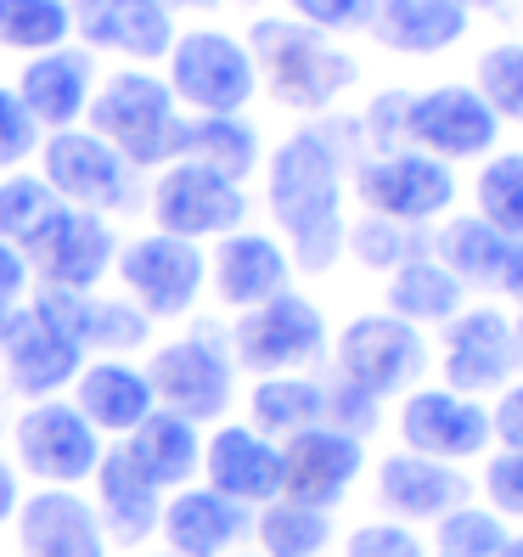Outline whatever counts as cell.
I'll return each mask as SVG.
<instances>
[{
	"label": "cell",
	"mask_w": 523,
	"mask_h": 557,
	"mask_svg": "<svg viewBox=\"0 0 523 557\" xmlns=\"http://www.w3.org/2000/svg\"><path fill=\"white\" fill-rule=\"evenodd\" d=\"M163 7L175 12V7H214V0H163Z\"/></svg>",
	"instance_id": "obj_53"
},
{
	"label": "cell",
	"mask_w": 523,
	"mask_h": 557,
	"mask_svg": "<svg viewBox=\"0 0 523 557\" xmlns=\"http://www.w3.org/2000/svg\"><path fill=\"white\" fill-rule=\"evenodd\" d=\"M501 546H507V523L489 512V507H473V502L445 512L439 518V535H434V552L439 557H496Z\"/></svg>",
	"instance_id": "obj_39"
},
{
	"label": "cell",
	"mask_w": 523,
	"mask_h": 557,
	"mask_svg": "<svg viewBox=\"0 0 523 557\" xmlns=\"http://www.w3.org/2000/svg\"><path fill=\"white\" fill-rule=\"evenodd\" d=\"M366 28L400 57H439L468 35V7L462 0H377Z\"/></svg>",
	"instance_id": "obj_28"
},
{
	"label": "cell",
	"mask_w": 523,
	"mask_h": 557,
	"mask_svg": "<svg viewBox=\"0 0 523 557\" xmlns=\"http://www.w3.org/2000/svg\"><path fill=\"white\" fill-rule=\"evenodd\" d=\"M518 372V321L507 310H462L445 321V388L450 395H501Z\"/></svg>",
	"instance_id": "obj_15"
},
{
	"label": "cell",
	"mask_w": 523,
	"mask_h": 557,
	"mask_svg": "<svg viewBox=\"0 0 523 557\" xmlns=\"http://www.w3.org/2000/svg\"><path fill=\"white\" fill-rule=\"evenodd\" d=\"M501 293H507V299L523 310V243H512L507 248V271H501Z\"/></svg>",
	"instance_id": "obj_49"
},
{
	"label": "cell",
	"mask_w": 523,
	"mask_h": 557,
	"mask_svg": "<svg viewBox=\"0 0 523 557\" xmlns=\"http://www.w3.org/2000/svg\"><path fill=\"white\" fill-rule=\"evenodd\" d=\"M406 108H411V90H383L377 102L366 108V136L377 141V152H400L406 147Z\"/></svg>",
	"instance_id": "obj_46"
},
{
	"label": "cell",
	"mask_w": 523,
	"mask_h": 557,
	"mask_svg": "<svg viewBox=\"0 0 523 557\" xmlns=\"http://www.w3.org/2000/svg\"><path fill=\"white\" fill-rule=\"evenodd\" d=\"M462 7H496V0H462Z\"/></svg>",
	"instance_id": "obj_55"
},
{
	"label": "cell",
	"mask_w": 523,
	"mask_h": 557,
	"mask_svg": "<svg viewBox=\"0 0 523 557\" xmlns=\"http://www.w3.org/2000/svg\"><path fill=\"white\" fill-rule=\"evenodd\" d=\"M248 57H253V74H265L276 108L287 113H315L361 79V62L344 46H333L292 17H259L248 28Z\"/></svg>",
	"instance_id": "obj_2"
},
{
	"label": "cell",
	"mask_w": 523,
	"mask_h": 557,
	"mask_svg": "<svg viewBox=\"0 0 523 557\" xmlns=\"http://www.w3.org/2000/svg\"><path fill=\"white\" fill-rule=\"evenodd\" d=\"M271 214L282 220L287 259L326 276L344 253V158L326 129H299L271 158Z\"/></svg>",
	"instance_id": "obj_1"
},
{
	"label": "cell",
	"mask_w": 523,
	"mask_h": 557,
	"mask_svg": "<svg viewBox=\"0 0 523 557\" xmlns=\"http://www.w3.org/2000/svg\"><path fill=\"white\" fill-rule=\"evenodd\" d=\"M501 136V119L484 108V96L473 85H434V90H411L406 108V147L428 152L439 163L456 158H484Z\"/></svg>",
	"instance_id": "obj_14"
},
{
	"label": "cell",
	"mask_w": 523,
	"mask_h": 557,
	"mask_svg": "<svg viewBox=\"0 0 523 557\" xmlns=\"http://www.w3.org/2000/svg\"><path fill=\"white\" fill-rule=\"evenodd\" d=\"M96 484V518H102V535H113L119 546H141L147 535H158V512H163V490L147 484L136 473V462L124 456V445L102 450V462L90 473Z\"/></svg>",
	"instance_id": "obj_26"
},
{
	"label": "cell",
	"mask_w": 523,
	"mask_h": 557,
	"mask_svg": "<svg viewBox=\"0 0 523 557\" xmlns=\"http://www.w3.org/2000/svg\"><path fill=\"white\" fill-rule=\"evenodd\" d=\"M152 220L163 237L180 243H203V237H232L237 225L248 220V198L237 181H225L203 163L175 158L170 170L158 175L152 186Z\"/></svg>",
	"instance_id": "obj_10"
},
{
	"label": "cell",
	"mask_w": 523,
	"mask_h": 557,
	"mask_svg": "<svg viewBox=\"0 0 523 557\" xmlns=\"http://www.w3.org/2000/svg\"><path fill=\"white\" fill-rule=\"evenodd\" d=\"M507 248L512 243L501 232H489L484 220H450V225H439V237H434V259L462 287H501Z\"/></svg>",
	"instance_id": "obj_33"
},
{
	"label": "cell",
	"mask_w": 523,
	"mask_h": 557,
	"mask_svg": "<svg viewBox=\"0 0 523 557\" xmlns=\"http://www.w3.org/2000/svg\"><path fill=\"white\" fill-rule=\"evenodd\" d=\"M17 253H23L28 276H40V287L90 293L96 282H102V271L113 265L119 237L108 232L102 214H85V209H69V203H62Z\"/></svg>",
	"instance_id": "obj_13"
},
{
	"label": "cell",
	"mask_w": 523,
	"mask_h": 557,
	"mask_svg": "<svg viewBox=\"0 0 523 557\" xmlns=\"http://www.w3.org/2000/svg\"><path fill=\"white\" fill-rule=\"evenodd\" d=\"M57 209L62 203L51 198V186L40 175H7V181H0V243L23 248Z\"/></svg>",
	"instance_id": "obj_38"
},
{
	"label": "cell",
	"mask_w": 523,
	"mask_h": 557,
	"mask_svg": "<svg viewBox=\"0 0 523 557\" xmlns=\"http://www.w3.org/2000/svg\"><path fill=\"white\" fill-rule=\"evenodd\" d=\"M518 367H523V321H518Z\"/></svg>",
	"instance_id": "obj_54"
},
{
	"label": "cell",
	"mask_w": 523,
	"mask_h": 557,
	"mask_svg": "<svg viewBox=\"0 0 523 557\" xmlns=\"http://www.w3.org/2000/svg\"><path fill=\"white\" fill-rule=\"evenodd\" d=\"M422 372H428V344L400 315L372 310V315H354L338 333V377L372 400L411 395Z\"/></svg>",
	"instance_id": "obj_6"
},
{
	"label": "cell",
	"mask_w": 523,
	"mask_h": 557,
	"mask_svg": "<svg viewBox=\"0 0 523 557\" xmlns=\"http://www.w3.org/2000/svg\"><path fill=\"white\" fill-rule=\"evenodd\" d=\"M0 367H7V383L17 388V395L51 400V395H62V388L79 377L85 349L74 338H62L51 321H40L35 310L23 305L17 321H12V333H7V344H0Z\"/></svg>",
	"instance_id": "obj_21"
},
{
	"label": "cell",
	"mask_w": 523,
	"mask_h": 557,
	"mask_svg": "<svg viewBox=\"0 0 523 557\" xmlns=\"http://www.w3.org/2000/svg\"><path fill=\"white\" fill-rule=\"evenodd\" d=\"M17 502H23V490H17V473L0 462V530L12 523V512H17Z\"/></svg>",
	"instance_id": "obj_50"
},
{
	"label": "cell",
	"mask_w": 523,
	"mask_h": 557,
	"mask_svg": "<svg viewBox=\"0 0 523 557\" xmlns=\"http://www.w3.org/2000/svg\"><path fill=\"white\" fill-rule=\"evenodd\" d=\"M473 90L484 96V108L496 119L523 124V40H501L478 57L473 69Z\"/></svg>",
	"instance_id": "obj_37"
},
{
	"label": "cell",
	"mask_w": 523,
	"mask_h": 557,
	"mask_svg": "<svg viewBox=\"0 0 523 557\" xmlns=\"http://www.w3.org/2000/svg\"><path fill=\"white\" fill-rule=\"evenodd\" d=\"M344 248L361 259L366 271H395V265H406L411 259V248H422V243H411V232L406 225H395V220H377V214H366L354 232H344Z\"/></svg>",
	"instance_id": "obj_40"
},
{
	"label": "cell",
	"mask_w": 523,
	"mask_h": 557,
	"mask_svg": "<svg viewBox=\"0 0 523 557\" xmlns=\"http://www.w3.org/2000/svg\"><path fill=\"white\" fill-rule=\"evenodd\" d=\"M158 535L170 541L175 557H225V552L248 535V507L214 496L209 484H203V490L186 484V490H175V496L163 502Z\"/></svg>",
	"instance_id": "obj_23"
},
{
	"label": "cell",
	"mask_w": 523,
	"mask_h": 557,
	"mask_svg": "<svg viewBox=\"0 0 523 557\" xmlns=\"http://www.w3.org/2000/svg\"><path fill=\"white\" fill-rule=\"evenodd\" d=\"M147 388L158 411H175L186 417L191 429L198 422H220L232 411V395H237V372H232V355L214 344V333H191V338H175L163 344L152 360H147Z\"/></svg>",
	"instance_id": "obj_5"
},
{
	"label": "cell",
	"mask_w": 523,
	"mask_h": 557,
	"mask_svg": "<svg viewBox=\"0 0 523 557\" xmlns=\"http://www.w3.org/2000/svg\"><path fill=\"white\" fill-rule=\"evenodd\" d=\"M85 113H90V136H102L124 163H163V158H175V136H180L175 96L147 69L108 74Z\"/></svg>",
	"instance_id": "obj_3"
},
{
	"label": "cell",
	"mask_w": 523,
	"mask_h": 557,
	"mask_svg": "<svg viewBox=\"0 0 523 557\" xmlns=\"http://www.w3.org/2000/svg\"><path fill=\"white\" fill-rule=\"evenodd\" d=\"M203 479L225 502L265 507L282 496V445L253 434L248 422H220L214 440H203Z\"/></svg>",
	"instance_id": "obj_18"
},
{
	"label": "cell",
	"mask_w": 523,
	"mask_h": 557,
	"mask_svg": "<svg viewBox=\"0 0 523 557\" xmlns=\"http://www.w3.org/2000/svg\"><path fill=\"white\" fill-rule=\"evenodd\" d=\"M175 158L186 163H203V170L237 181L259 170V129L242 113H225V119H186L180 136H175Z\"/></svg>",
	"instance_id": "obj_30"
},
{
	"label": "cell",
	"mask_w": 523,
	"mask_h": 557,
	"mask_svg": "<svg viewBox=\"0 0 523 557\" xmlns=\"http://www.w3.org/2000/svg\"><path fill=\"white\" fill-rule=\"evenodd\" d=\"M259 557H321L333 546V512H315L299 502H265L253 518Z\"/></svg>",
	"instance_id": "obj_34"
},
{
	"label": "cell",
	"mask_w": 523,
	"mask_h": 557,
	"mask_svg": "<svg viewBox=\"0 0 523 557\" xmlns=\"http://www.w3.org/2000/svg\"><path fill=\"white\" fill-rule=\"evenodd\" d=\"M209 276H214V293L220 305L232 310H253L276 299V293H287V276H292V259L276 237H259V232H232L214 259H209Z\"/></svg>",
	"instance_id": "obj_25"
},
{
	"label": "cell",
	"mask_w": 523,
	"mask_h": 557,
	"mask_svg": "<svg viewBox=\"0 0 523 557\" xmlns=\"http://www.w3.org/2000/svg\"><path fill=\"white\" fill-rule=\"evenodd\" d=\"M344 557H428V546H422V535L411 530V523L377 518V523H361V530H349Z\"/></svg>",
	"instance_id": "obj_42"
},
{
	"label": "cell",
	"mask_w": 523,
	"mask_h": 557,
	"mask_svg": "<svg viewBox=\"0 0 523 557\" xmlns=\"http://www.w3.org/2000/svg\"><path fill=\"white\" fill-rule=\"evenodd\" d=\"M74 23H69V0H0V46L40 57L69 46Z\"/></svg>",
	"instance_id": "obj_35"
},
{
	"label": "cell",
	"mask_w": 523,
	"mask_h": 557,
	"mask_svg": "<svg viewBox=\"0 0 523 557\" xmlns=\"http://www.w3.org/2000/svg\"><path fill=\"white\" fill-rule=\"evenodd\" d=\"M17 468L35 473L46 490H74L102 462V434L74 411V400H35L12 422Z\"/></svg>",
	"instance_id": "obj_8"
},
{
	"label": "cell",
	"mask_w": 523,
	"mask_h": 557,
	"mask_svg": "<svg viewBox=\"0 0 523 557\" xmlns=\"http://www.w3.org/2000/svg\"><path fill=\"white\" fill-rule=\"evenodd\" d=\"M152 557H175V552H152Z\"/></svg>",
	"instance_id": "obj_56"
},
{
	"label": "cell",
	"mask_w": 523,
	"mask_h": 557,
	"mask_svg": "<svg viewBox=\"0 0 523 557\" xmlns=\"http://www.w3.org/2000/svg\"><path fill=\"white\" fill-rule=\"evenodd\" d=\"M248 429L265 434L271 445L321 429V383L304 372H282V377H259L248 395Z\"/></svg>",
	"instance_id": "obj_31"
},
{
	"label": "cell",
	"mask_w": 523,
	"mask_h": 557,
	"mask_svg": "<svg viewBox=\"0 0 523 557\" xmlns=\"http://www.w3.org/2000/svg\"><path fill=\"white\" fill-rule=\"evenodd\" d=\"M12 321H17V305H12V299H0V344H7V333H12Z\"/></svg>",
	"instance_id": "obj_51"
},
{
	"label": "cell",
	"mask_w": 523,
	"mask_h": 557,
	"mask_svg": "<svg viewBox=\"0 0 523 557\" xmlns=\"http://www.w3.org/2000/svg\"><path fill=\"white\" fill-rule=\"evenodd\" d=\"M321 344H326V321L304 293H292V287L276 293V299H265V305L242 310L237 326H232V355L253 377L299 372L321 355Z\"/></svg>",
	"instance_id": "obj_7"
},
{
	"label": "cell",
	"mask_w": 523,
	"mask_h": 557,
	"mask_svg": "<svg viewBox=\"0 0 523 557\" xmlns=\"http://www.w3.org/2000/svg\"><path fill=\"white\" fill-rule=\"evenodd\" d=\"M170 96L186 102L198 119H225L242 113L248 96L259 90L253 57L237 35H220V28H191V35H175L170 46Z\"/></svg>",
	"instance_id": "obj_4"
},
{
	"label": "cell",
	"mask_w": 523,
	"mask_h": 557,
	"mask_svg": "<svg viewBox=\"0 0 523 557\" xmlns=\"http://www.w3.org/2000/svg\"><path fill=\"white\" fill-rule=\"evenodd\" d=\"M40 181L51 186L57 203L85 214L129 203V163L90 129H51V141H40Z\"/></svg>",
	"instance_id": "obj_11"
},
{
	"label": "cell",
	"mask_w": 523,
	"mask_h": 557,
	"mask_svg": "<svg viewBox=\"0 0 523 557\" xmlns=\"http://www.w3.org/2000/svg\"><path fill=\"white\" fill-rule=\"evenodd\" d=\"M484 496L496 518H523V456L501 450L484 462Z\"/></svg>",
	"instance_id": "obj_45"
},
{
	"label": "cell",
	"mask_w": 523,
	"mask_h": 557,
	"mask_svg": "<svg viewBox=\"0 0 523 557\" xmlns=\"http://www.w3.org/2000/svg\"><path fill=\"white\" fill-rule=\"evenodd\" d=\"M366 468V445L338 429H304L282 440V502L333 512Z\"/></svg>",
	"instance_id": "obj_17"
},
{
	"label": "cell",
	"mask_w": 523,
	"mask_h": 557,
	"mask_svg": "<svg viewBox=\"0 0 523 557\" xmlns=\"http://www.w3.org/2000/svg\"><path fill=\"white\" fill-rule=\"evenodd\" d=\"M90 85H96L90 51L57 46V51H40V57L23 62L17 102L28 108V119H35L40 129H69L90 108Z\"/></svg>",
	"instance_id": "obj_24"
},
{
	"label": "cell",
	"mask_w": 523,
	"mask_h": 557,
	"mask_svg": "<svg viewBox=\"0 0 523 557\" xmlns=\"http://www.w3.org/2000/svg\"><path fill=\"white\" fill-rule=\"evenodd\" d=\"M496 557H523V535H507V546H501Z\"/></svg>",
	"instance_id": "obj_52"
},
{
	"label": "cell",
	"mask_w": 523,
	"mask_h": 557,
	"mask_svg": "<svg viewBox=\"0 0 523 557\" xmlns=\"http://www.w3.org/2000/svg\"><path fill=\"white\" fill-rule=\"evenodd\" d=\"M489 440H501V450L523 456V383H507L501 400L489 406Z\"/></svg>",
	"instance_id": "obj_47"
},
{
	"label": "cell",
	"mask_w": 523,
	"mask_h": 557,
	"mask_svg": "<svg viewBox=\"0 0 523 557\" xmlns=\"http://www.w3.org/2000/svg\"><path fill=\"white\" fill-rule=\"evenodd\" d=\"M400 440L411 456L462 468L489 450V411L450 388H411L400 400Z\"/></svg>",
	"instance_id": "obj_16"
},
{
	"label": "cell",
	"mask_w": 523,
	"mask_h": 557,
	"mask_svg": "<svg viewBox=\"0 0 523 557\" xmlns=\"http://www.w3.org/2000/svg\"><path fill=\"white\" fill-rule=\"evenodd\" d=\"M468 473L428 462V456L395 450L377 462V502L395 512V523H439L445 512H456L468 502Z\"/></svg>",
	"instance_id": "obj_22"
},
{
	"label": "cell",
	"mask_w": 523,
	"mask_h": 557,
	"mask_svg": "<svg viewBox=\"0 0 523 557\" xmlns=\"http://www.w3.org/2000/svg\"><path fill=\"white\" fill-rule=\"evenodd\" d=\"M74 411L96 434H129L136 422L158 411V400L129 360H96V367H79L74 377Z\"/></svg>",
	"instance_id": "obj_27"
},
{
	"label": "cell",
	"mask_w": 523,
	"mask_h": 557,
	"mask_svg": "<svg viewBox=\"0 0 523 557\" xmlns=\"http://www.w3.org/2000/svg\"><path fill=\"white\" fill-rule=\"evenodd\" d=\"M17 557H108V535L79 490H35L17 502Z\"/></svg>",
	"instance_id": "obj_19"
},
{
	"label": "cell",
	"mask_w": 523,
	"mask_h": 557,
	"mask_svg": "<svg viewBox=\"0 0 523 557\" xmlns=\"http://www.w3.org/2000/svg\"><path fill=\"white\" fill-rule=\"evenodd\" d=\"M124 456L136 462V473L158 490H186L191 473L203 468V434L175 411H152L147 422L124 434Z\"/></svg>",
	"instance_id": "obj_29"
},
{
	"label": "cell",
	"mask_w": 523,
	"mask_h": 557,
	"mask_svg": "<svg viewBox=\"0 0 523 557\" xmlns=\"http://www.w3.org/2000/svg\"><path fill=\"white\" fill-rule=\"evenodd\" d=\"M377 422H383V411H377L372 395H361V388L344 383V377L321 383V429H338L349 440H366V434H377Z\"/></svg>",
	"instance_id": "obj_41"
},
{
	"label": "cell",
	"mask_w": 523,
	"mask_h": 557,
	"mask_svg": "<svg viewBox=\"0 0 523 557\" xmlns=\"http://www.w3.org/2000/svg\"><path fill=\"white\" fill-rule=\"evenodd\" d=\"M69 23L96 51L158 62L175 46V12L163 0H69Z\"/></svg>",
	"instance_id": "obj_20"
},
{
	"label": "cell",
	"mask_w": 523,
	"mask_h": 557,
	"mask_svg": "<svg viewBox=\"0 0 523 557\" xmlns=\"http://www.w3.org/2000/svg\"><path fill=\"white\" fill-rule=\"evenodd\" d=\"M119 265V282L129 287L136 310L152 321V315H186L198 305V293L209 282V259L198 253V243H180V237H136L113 253Z\"/></svg>",
	"instance_id": "obj_12"
},
{
	"label": "cell",
	"mask_w": 523,
	"mask_h": 557,
	"mask_svg": "<svg viewBox=\"0 0 523 557\" xmlns=\"http://www.w3.org/2000/svg\"><path fill=\"white\" fill-rule=\"evenodd\" d=\"M354 198L377 220L422 225V220H439L456 203V175H450V163L400 147V152H377L354 170Z\"/></svg>",
	"instance_id": "obj_9"
},
{
	"label": "cell",
	"mask_w": 523,
	"mask_h": 557,
	"mask_svg": "<svg viewBox=\"0 0 523 557\" xmlns=\"http://www.w3.org/2000/svg\"><path fill=\"white\" fill-rule=\"evenodd\" d=\"M40 152V124L28 119L12 85H0V170H17L23 158Z\"/></svg>",
	"instance_id": "obj_43"
},
{
	"label": "cell",
	"mask_w": 523,
	"mask_h": 557,
	"mask_svg": "<svg viewBox=\"0 0 523 557\" xmlns=\"http://www.w3.org/2000/svg\"><path fill=\"white\" fill-rule=\"evenodd\" d=\"M292 23L315 28V35H349V28H366L377 0H287Z\"/></svg>",
	"instance_id": "obj_44"
},
{
	"label": "cell",
	"mask_w": 523,
	"mask_h": 557,
	"mask_svg": "<svg viewBox=\"0 0 523 557\" xmlns=\"http://www.w3.org/2000/svg\"><path fill=\"white\" fill-rule=\"evenodd\" d=\"M237 557H242V552H237Z\"/></svg>",
	"instance_id": "obj_57"
},
{
	"label": "cell",
	"mask_w": 523,
	"mask_h": 557,
	"mask_svg": "<svg viewBox=\"0 0 523 557\" xmlns=\"http://www.w3.org/2000/svg\"><path fill=\"white\" fill-rule=\"evenodd\" d=\"M28 287V265H23V253L0 243V299H12L17 305V293Z\"/></svg>",
	"instance_id": "obj_48"
},
{
	"label": "cell",
	"mask_w": 523,
	"mask_h": 557,
	"mask_svg": "<svg viewBox=\"0 0 523 557\" xmlns=\"http://www.w3.org/2000/svg\"><path fill=\"white\" fill-rule=\"evenodd\" d=\"M478 220L489 232H501L507 243H523V152H496L478 170Z\"/></svg>",
	"instance_id": "obj_36"
},
{
	"label": "cell",
	"mask_w": 523,
	"mask_h": 557,
	"mask_svg": "<svg viewBox=\"0 0 523 557\" xmlns=\"http://www.w3.org/2000/svg\"><path fill=\"white\" fill-rule=\"evenodd\" d=\"M456 310H462V282L439 259L411 253L406 265H395V276H388V315L422 326V321H450Z\"/></svg>",
	"instance_id": "obj_32"
}]
</instances>
